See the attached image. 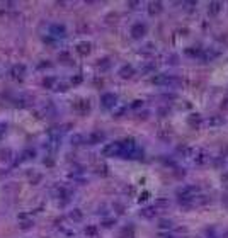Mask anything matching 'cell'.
Wrapping results in <instances>:
<instances>
[{"label":"cell","instance_id":"cell-22","mask_svg":"<svg viewBox=\"0 0 228 238\" xmlns=\"http://www.w3.org/2000/svg\"><path fill=\"white\" fill-rule=\"evenodd\" d=\"M223 182H226V185H228V174H225V175H223Z\"/></svg>","mask_w":228,"mask_h":238},{"label":"cell","instance_id":"cell-16","mask_svg":"<svg viewBox=\"0 0 228 238\" xmlns=\"http://www.w3.org/2000/svg\"><path fill=\"white\" fill-rule=\"evenodd\" d=\"M77 107H80V109H88V102L80 100V104H77Z\"/></svg>","mask_w":228,"mask_h":238},{"label":"cell","instance_id":"cell-23","mask_svg":"<svg viewBox=\"0 0 228 238\" xmlns=\"http://www.w3.org/2000/svg\"><path fill=\"white\" fill-rule=\"evenodd\" d=\"M158 238H172V236H170V235H163V233H162V235H160V236H158Z\"/></svg>","mask_w":228,"mask_h":238},{"label":"cell","instance_id":"cell-7","mask_svg":"<svg viewBox=\"0 0 228 238\" xmlns=\"http://www.w3.org/2000/svg\"><path fill=\"white\" fill-rule=\"evenodd\" d=\"M24 72H26V66H24V65H15L14 68H12L10 73H12V77L17 78V77H22V75H24Z\"/></svg>","mask_w":228,"mask_h":238},{"label":"cell","instance_id":"cell-20","mask_svg":"<svg viewBox=\"0 0 228 238\" xmlns=\"http://www.w3.org/2000/svg\"><path fill=\"white\" fill-rule=\"evenodd\" d=\"M72 82H73V84H80V82H82V77H75Z\"/></svg>","mask_w":228,"mask_h":238},{"label":"cell","instance_id":"cell-6","mask_svg":"<svg viewBox=\"0 0 228 238\" xmlns=\"http://www.w3.org/2000/svg\"><path fill=\"white\" fill-rule=\"evenodd\" d=\"M221 7H223L221 2H211L210 7H208V12H210L211 15H214V14H218V12L221 10Z\"/></svg>","mask_w":228,"mask_h":238},{"label":"cell","instance_id":"cell-15","mask_svg":"<svg viewBox=\"0 0 228 238\" xmlns=\"http://www.w3.org/2000/svg\"><path fill=\"white\" fill-rule=\"evenodd\" d=\"M70 216H72V218H73V220H80V218H82V213H80V211H78V209H75V211H73V213H72Z\"/></svg>","mask_w":228,"mask_h":238},{"label":"cell","instance_id":"cell-8","mask_svg":"<svg viewBox=\"0 0 228 238\" xmlns=\"http://www.w3.org/2000/svg\"><path fill=\"white\" fill-rule=\"evenodd\" d=\"M77 51L80 53V55H88V53H90V43H80L77 46Z\"/></svg>","mask_w":228,"mask_h":238},{"label":"cell","instance_id":"cell-3","mask_svg":"<svg viewBox=\"0 0 228 238\" xmlns=\"http://www.w3.org/2000/svg\"><path fill=\"white\" fill-rule=\"evenodd\" d=\"M49 34H53V36H56V37H63L66 34V29L61 24H53L51 29H49Z\"/></svg>","mask_w":228,"mask_h":238},{"label":"cell","instance_id":"cell-18","mask_svg":"<svg viewBox=\"0 0 228 238\" xmlns=\"http://www.w3.org/2000/svg\"><path fill=\"white\" fill-rule=\"evenodd\" d=\"M51 84H53V78H46V80H44V85H46V87H51Z\"/></svg>","mask_w":228,"mask_h":238},{"label":"cell","instance_id":"cell-5","mask_svg":"<svg viewBox=\"0 0 228 238\" xmlns=\"http://www.w3.org/2000/svg\"><path fill=\"white\" fill-rule=\"evenodd\" d=\"M133 73H135V70H133V66H131V65H124L121 70H119V75H121L123 78H128V77H131Z\"/></svg>","mask_w":228,"mask_h":238},{"label":"cell","instance_id":"cell-4","mask_svg":"<svg viewBox=\"0 0 228 238\" xmlns=\"http://www.w3.org/2000/svg\"><path fill=\"white\" fill-rule=\"evenodd\" d=\"M160 12H162V4L160 2H151L150 7H148V14L155 15V14H160Z\"/></svg>","mask_w":228,"mask_h":238},{"label":"cell","instance_id":"cell-21","mask_svg":"<svg viewBox=\"0 0 228 238\" xmlns=\"http://www.w3.org/2000/svg\"><path fill=\"white\" fill-rule=\"evenodd\" d=\"M141 104H143V102H141V100H135V104H133V107H140Z\"/></svg>","mask_w":228,"mask_h":238},{"label":"cell","instance_id":"cell-19","mask_svg":"<svg viewBox=\"0 0 228 238\" xmlns=\"http://www.w3.org/2000/svg\"><path fill=\"white\" fill-rule=\"evenodd\" d=\"M87 233H88V235H94V233H96V228H92V226L87 228Z\"/></svg>","mask_w":228,"mask_h":238},{"label":"cell","instance_id":"cell-13","mask_svg":"<svg viewBox=\"0 0 228 238\" xmlns=\"http://www.w3.org/2000/svg\"><path fill=\"white\" fill-rule=\"evenodd\" d=\"M160 228H163V230H169V228H172V221L162 220V221H160Z\"/></svg>","mask_w":228,"mask_h":238},{"label":"cell","instance_id":"cell-17","mask_svg":"<svg viewBox=\"0 0 228 238\" xmlns=\"http://www.w3.org/2000/svg\"><path fill=\"white\" fill-rule=\"evenodd\" d=\"M196 162H198V163H204V162H206V158H204V155H199V157L196 158Z\"/></svg>","mask_w":228,"mask_h":238},{"label":"cell","instance_id":"cell-11","mask_svg":"<svg viewBox=\"0 0 228 238\" xmlns=\"http://www.w3.org/2000/svg\"><path fill=\"white\" fill-rule=\"evenodd\" d=\"M210 124L211 126H218V124H223V116H214L210 119Z\"/></svg>","mask_w":228,"mask_h":238},{"label":"cell","instance_id":"cell-10","mask_svg":"<svg viewBox=\"0 0 228 238\" xmlns=\"http://www.w3.org/2000/svg\"><path fill=\"white\" fill-rule=\"evenodd\" d=\"M155 213H157V209H155V208H147V209L141 211V214H143L145 218H151V216H155Z\"/></svg>","mask_w":228,"mask_h":238},{"label":"cell","instance_id":"cell-12","mask_svg":"<svg viewBox=\"0 0 228 238\" xmlns=\"http://www.w3.org/2000/svg\"><path fill=\"white\" fill-rule=\"evenodd\" d=\"M186 55L187 56H199L201 55V49H198V48H189V49H186Z\"/></svg>","mask_w":228,"mask_h":238},{"label":"cell","instance_id":"cell-1","mask_svg":"<svg viewBox=\"0 0 228 238\" xmlns=\"http://www.w3.org/2000/svg\"><path fill=\"white\" fill-rule=\"evenodd\" d=\"M145 33H147V26H145V24H141V22H138V24H135V26L131 27V36L135 37V39L143 37Z\"/></svg>","mask_w":228,"mask_h":238},{"label":"cell","instance_id":"cell-2","mask_svg":"<svg viewBox=\"0 0 228 238\" xmlns=\"http://www.w3.org/2000/svg\"><path fill=\"white\" fill-rule=\"evenodd\" d=\"M116 95L114 94H104L102 97H100V102H102V106L104 107H112V106H116Z\"/></svg>","mask_w":228,"mask_h":238},{"label":"cell","instance_id":"cell-9","mask_svg":"<svg viewBox=\"0 0 228 238\" xmlns=\"http://www.w3.org/2000/svg\"><path fill=\"white\" fill-rule=\"evenodd\" d=\"M102 139H104V133H99V131L92 133V135L88 136V141H90V143H100Z\"/></svg>","mask_w":228,"mask_h":238},{"label":"cell","instance_id":"cell-14","mask_svg":"<svg viewBox=\"0 0 228 238\" xmlns=\"http://www.w3.org/2000/svg\"><path fill=\"white\" fill-rule=\"evenodd\" d=\"M189 123H191L192 126H194V124H199V123H201V117H199L198 114H194V116H192L191 119H189Z\"/></svg>","mask_w":228,"mask_h":238}]
</instances>
